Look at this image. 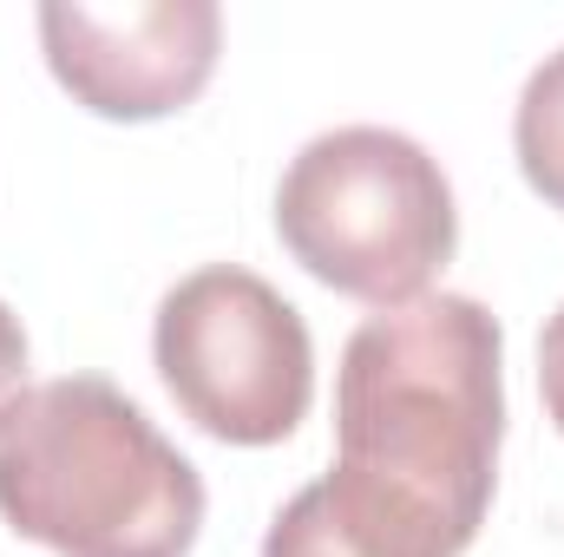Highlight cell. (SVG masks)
Instances as JSON below:
<instances>
[{"label": "cell", "instance_id": "7a4b0ae2", "mask_svg": "<svg viewBox=\"0 0 564 557\" xmlns=\"http://www.w3.org/2000/svg\"><path fill=\"white\" fill-rule=\"evenodd\" d=\"M0 518L53 557H191L204 472L126 387L59 374L0 407Z\"/></svg>", "mask_w": 564, "mask_h": 557}, {"label": "cell", "instance_id": "6da1fadb", "mask_svg": "<svg viewBox=\"0 0 564 557\" xmlns=\"http://www.w3.org/2000/svg\"><path fill=\"white\" fill-rule=\"evenodd\" d=\"M506 335L479 295L368 315L335 368V466L276 518L295 557H466L499 485Z\"/></svg>", "mask_w": 564, "mask_h": 557}, {"label": "cell", "instance_id": "277c9868", "mask_svg": "<svg viewBox=\"0 0 564 557\" xmlns=\"http://www.w3.org/2000/svg\"><path fill=\"white\" fill-rule=\"evenodd\" d=\"M164 394L224 446H282L315 401V341L276 282L237 263L191 270L151 321Z\"/></svg>", "mask_w": 564, "mask_h": 557}, {"label": "cell", "instance_id": "3957f363", "mask_svg": "<svg viewBox=\"0 0 564 557\" xmlns=\"http://www.w3.org/2000/svg\"><path fill=\"white\" fill-rule=\"evenodd\" d=\"M282 250L348 302L408 308L459 250V210L440 157L388 125L308 139L276 184Z\"/></svg>", "mask_w": 564, "mask_h": 557}, {"label": "cell", "instance_id": "52a82bcc", "mask_svg": "<svg viewBox=\"0 0 564 557\" xmlns=\"http://www.w3.org/2000/svg\"><path fill=\"white\" fill-rule=\"evenodd\" d=\"M539 394H545V419L564 433V302L539 335Z\"/></svg>", "mask_w": 564, "mask_h": 557}, {"label": "cell", "instance_id": "8992f818", "mask_svg": "<svg viewBox=\"0 0 564 557\" xmlns=\"http://www.w3.org/2000/svg\"><path fill=\"white\" fill-rule=\"evenodd\" d=\"M512 151H519V171H525L532 197H545V210L564 217V46L532 66V79L519 92Z\"/></svg>", "mask_w": 564, "mask_h": 557}, {"label": "cell", "instance_id": "ba28073f", "mask_svg": "<svg viewBox=\"0 0 564 557\" xmlns=\"http://www.w3.org/2000/svg\"><path fill=\"white\" fill-rule=\"evenodd\" d=\"M20 381H26V328H20V315L0 302V407L20 394Z\"/></svg>", "mask_w": 564, "mask_h": 557}, {"label": "cell", "instance_id": "5b68a950", "mask_svg": "<svg viewBox=\"0 0 564 557\" xmlns=\"http://www.w3.org/2000/svg\"><path fill=\"white\" fill-rule=\"evenodd\" d=\"M40 53L46 73L112 125H151L184 112L224 53L217 0H46L40 7Z\"/></svg>", "mask_w": 564, "mask_h": 557}]
</instances>
